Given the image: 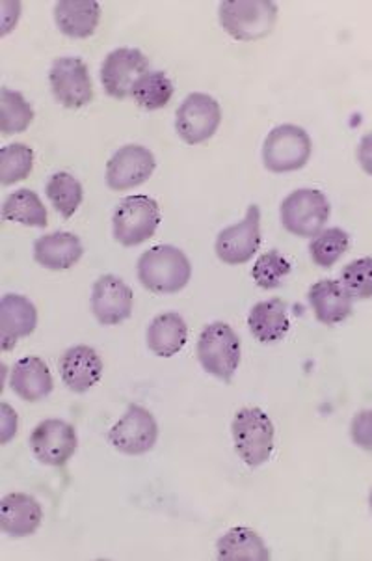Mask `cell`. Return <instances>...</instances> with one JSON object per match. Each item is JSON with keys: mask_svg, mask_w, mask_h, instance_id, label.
Segmentation results:
<instances>
[{"mask_svg": "<svg viewBox=\"0 0 372 561\" xmlns=\"http://www.w3.org/2000/svg\"><path fill=\"white\" fill-rule=\"evenodd\" d=\"M0 443L8 444L12 440L13 435H15V431H18V414L13 411L12 407L7 405V403H2L0 407Z\"/></svg>", "mask_w": 372, "mask_h": 561, "instance_id": "cell-35", "label": "cell"}, {"mask_svg": "<svg viewBox=\"0 0 372 561\" xmlns=\"http://www.w3.org/2000/svg\"><path fill=\"white\" fill-rule=\"evenodd\" d=\"M307 299L316 321L326 327L342 323L352 313L353 299L342 286L341 280L326 278V280L316 282L315 286H311Z\"/></svg>", "mask_w": 372, "mask_h": 561, "instance_id": "cell-19", "label": "cell"}, {"mask_svg": "<svg viewBox=\"0 0 372 561\" xmlns=\"http://www.w3.org/2000/svg\"><path fill=\"white\" fill-rule=\"evenodd\" d=\"M260 247V209L249 206L246 217L239 225L220 231L217 238V256L225 265H242L255 256Z\"/></svg>", "mask_w": 372, "mask_h": 561, "instance_id": "cell-13", "label": "cell"}, {"mask_svg": "<svg viewBox=\"0 0 372 561\" xmlns=\"http://www.w3.org/2000/svg\"><path fill=\"white\" fill-rule=\"evenodd\" d=\"M50 88L58 103L68 108H82L93 98L92 79L81 58L63 57L53 64L49 73Z\"/></svg>", "mask_w": 372, "mask_h": 561, "instance_id": "cell-14", "label": "cell"}, {"mask_svg": "<svg viewBox=\"0 0 372 561\" xmlns=\"http://www.w3.org/2000/svg\"><path fill=\"white\" fill-rule=\"evenodd\" d=\"M34 119V111L31 103L23 94L13 92L10 88H2L0 94V129L2 135L12 137L15 133H23Z\"/></svg>", "mask_w": 372, "mask_h": 561, "instance_id": "cell-29", "label": "cell"}, {"mask_svg": "<svg viewBox=\"0 0 372 561\" xmlns=\"http://www.w3.org/2000/svg\"><path fill=\"white\" fill-rule=\"evenodd\" d=\"M341 284L353 300L372 299V257H360L342 268Z\"/></svg>", "mask_w": 372, "mask_h": 561, "instance_id": "cell-33", "label": "cell"}, {"mask_svg": "<svg viewBox=\"0 0 372 561\" xmlns=\"http://www.w3.org/2000/svg\"><path fill=\"white\" fill-rule=\"evenodd\" d=\"M289 275H291V263L287 262L278 250H270L267 254L257 257L252 268L255 284L263 289H278Z\"/></svg>", "mask_w": 372, "mask_h": 561, "instance_id": "cell-32", "label": "cell"}, {"mask_svg": "<svg viewBox=\"0 0 372 561\" xmlns=\"http://www.w3.org/2000/svg\"><path fill=\"white\" fill-rule=\"evenodd\" d=\"M252 336L260 343L281 342L289 332V313L281 299L263 300L252 308L248 316Z\"/></svg>", "mask_w": 372, "mask_h": 561, "instance_id": "cell-23", "label": "cell"}, {"mask_svg": "<svg viewBox=\"0 0 372 561\" xmlns=\"http://www.w3.org/2000/svg\"><path fill=\"white\" fill-rule=\"evenodd\" d=\"M45 193L56 213L62 215V219H71L84 198L81 181L69 172H56L47 183Z\"/></svg>", "mask_w": 372, "mask_h": 561, "instance_id": "cell-27", "label": "cell"}, {"mask_svg": "<svg viewBox=\"0 0 372 561\" xmlns=\"http://www.w3.org/2000/svg\"><path fill=\"white\" fill-rule=\"evenodd\" d=\"M358 161H360L361 169L372 175V133L361 138L360 146H358Z\"/></svg>", "mask_w": 372, "mask_h": 561, "instance_id": "cell-36", "label": "cell"}, {"mask_svg": "<svg viewBox=\"0 0 372 561\" xmlns=\"http://www.w3.org/2000/svg\"><path fill=\"white\" fill-rule=\"evenodd\" d=\"M84 247L81 239L69 231H55L39 238L34 244V260L49 271H66L79 263Z\"/></svg>", "mask_w": 372, "mask_h": 561, "instance_id": "cell-21", "label": "cell"}, {"mask_svg": "<svg viewBox=\"0 0 372 561\" xmlns=\"http://www.w3.org/2000/svg\"><path fill=\"white\" fill-rule=\"evenodd\" d=\"M161 225V207L151 196H127L112 217L114 239L124 247H138L155 236Z\"/></svg>", "mask_w": 372, "mask_h": 561, "instance_id": "cell-5", "label": "cell"}, {"mask_svg": "<svg viewBox=\"0 0 372 561\" xmlns=\"http://www.w3.org/2000/svg\"><path fill=\"white\" fill-rule=\"evenodd\" d=\"M159 438V425L148 409L130 405L118 424L108 431V443L125 456H143Z\"/></svg>", "mask_w": 372, "mask_h": 561, "instance_id": "cell-9", "label": "cell"}, {"mask_svg": "<svg viewBox=\"0 0 372 561\" xmlns=\"http://www.w3.org/2000/svg\"><path fill=\"white\" fill-rule=\"evenodd\" d=\"M90 305L93 316L101 324L114 327L130 318L135 295L118 276L103 275L93 284Z\"/></svg>", "mask_w": 372, "mask_h": 561, "instance_id": "cell-15", "label": "cell"}, {"mask_svg": "<svg viewBox=\"0 0 372 561\" xmlns=\"http://www.w3.org/2000/svg\"><path fill=\"white\" fill-rule=\"evenodd\" d=\"M369 502H371V510H372V493H371V499H369Z\"/></svg>", "mask_w": 372, "mask_h": 561, "instance_id": "cell-37", "label": "cell"}, {"mask_svg": "<svg viewBox=\"0 0 372 561\" xmlns=\"http://www.w3.org/2000/svg\"><path fill=\"white\" fill-rule=\"evenodd\" d=\"M188 340V327L179 313L164 312L148 327V347L153 355L170 358L177 355Z\"/></svg>", "mask_w": 372, "mask_h": 561, "instance_id": "cell-24", "label": "cell"}, {"mask_svg": "<svg viewBox=\"0 0 372 561\" xmlns=\"http://www.w3.org/2000/svg\"><path fill=\"white\" fill-rule=\"evenodd\" d=\"M34 169V151L26 144H10L0 151V181L13 185L31 175Z\"/></svg>", "mask_w": 372, "mask_h": 561, "instance_id": "cell-31", "label": "cell"}, {"mask_svg": "<svg viewBox=\"0 0 372 561\" xmlns=\"http://www.w3.org/2000/svg\"><path fill=\"white\" fill-rule=\"evenodd\" d=\"M350 437L356 446H360L365 451H372V409L358 412L353 416Z\"/></svg>", "mask_w": 372, "mask_h": 561, "instance_id": "cell-34", "label": "cell"}, {"mask_svg": "<svg viewBox=\"0 0 372 561\" xmlns=\"http://www.w3.org/2000/svg\"><path fill=\"white\" fill-rule=\"evenodd\" d=\"M36 306L23 295L8 294L0 302V345L2 351H12L21 337L36 331Z\"/></svg>", "mask_w": 372, "mask_h": 561, "instance_id": "cell-17", "label": "cell"}, {"mask_svg": "<svg viewBox=\"0 0 372 561\" xmlns=\"http://www.w3.org/2000/svg\"><path fill=\"white\" fill-rule=\"evenodd\" d=\"M56 25L69 38H90L101 20L100 2L95 0H62L55 4Z\"/></svg>", "mask_w": 372, "mask_h": 561, "instance_id": "cell-22", "label": "cell"}, {"mask_svg": "<svg viewBox=\"0 0 372 561\" xmlns=\"http://www.w3.org/2000/svg\"><path fill=\"white\" fill-rule=\"evenodd\" d=\"M10 387L21 400L28 403L42 401L53 392L55 381L47 364L37 356H25L15 362L10 375Z\"/></svg>", "mask_w": 372, "mask_h": 561, "instance_id": "cell-20", "label": "cell"}, {"mask_svg": "<svg viewBox=\"0 0 372 561\" xmlns=\"http://www.w3.org/2000/svg\"><path fill=\"white\" fill-rule=\"evenodd\" d=\"M77 446V431L63 420H44L32 431V454L47 467H63L74 456Z\"/></svg>", "mask_w": 372, "mask_h": 561, "instance_id": "cell-11", "label": "cell"}, {"mask_svg": "<svg viewBox=\"0 0 372 561\" xmlns=\"http://www.w3.org/2000/svg\"><path fill=\"white\" fill-rule=\"evenodd\" d=\"M231 433L236 454L248 467H260L272 456L276 431L270 416L259 407H246L236 412Z\"/></svg>", "mask_w": 372, "mask_h": 561, "instance_id": "cell-2", "label": "cell"}, {"mask_svg": "<svg viewBox=\"0 0 372 561\" xmlns=\"http://www.w3.org/2000/svg\"><path fill=\"white\" fill-rule=\"evenodd\" d=\"M149 71V60L142 50L121 49L112 50L101 66V82L106 94L114 100H127L132 94V88L140 77Z\"/></svg>", "mask_w": 372, "mask_h": 561, "instance_id": "cell-10", "label": "cell"}, {"mask_svg": "<svg viewBox=\"0 0 372 561\" xmlns=\"http://www.w3.org/2000/svg\"><path fill=\"white\" fill-rule=\"evenodd\" d=\"M138 280L151 294H179L193 276L185 252L172 244H159L143 252L137 265Z\"/></svg>", "mask_w": 372, "mask_h": 561, "instance_id": "cell-1", "label": "cell"}, {"mask_svg": "<svg viewBox=\"0 0 372 561\" xmlns=\"http://www.w3.org/2000/svg\"><path fill=\"white\" fill-rule=\"evenodd\" d=\"M130 98L143 111H161L174 98V82L162 71H148L138 79Z\"/></svg>", "mask_w": 372, "mask_h": 561, "instance_id": "cell-28", "label": "cell"}, {"mask_svg": "<svg viewBox=\"0 0 372 561\" xmlns=\"http://www.w3.org/2000/svg\"><path fill=\"white\" fill-rule=\"evenodd\" d=\"M222 122V108L207 94H190L175 114V129L190 146L204 144L214 137Z\"/></svg>", "mask_w": 372, "mask_h": 561, "instance_id": "cell-8", "label": "cell"}, {"mask_svg": "<svg viewBox=\"0 0 372 561\" xmlns=\"http://www.w3.org/2000/svg\"><path fill=\"white\" fill-rule=\"evenodd\" d=\"M350 247V238L341 228H328L311 239L310 254L316 267L329 268L339 262Z\"/></svg>", "mask_w": 372, "mask_h": 561, "instance_id": "cell-30", "label": "cell"}, {"mask_svg": "<svg viewBox=\"0 0 372 561\" xmlns=\"http://www.w3.org/2000/svg\"><path fill=\"white\" fill-rule=\"evenodd\" d=\"M44 520V510L31 494H7L0 502V528L12 537H28Z\"/></svg>", "mask_w": 372, "mask_h": 561, "instance_id": "cell-18", "label": "cell"}, {"mask_svg": "<svg viewBox=\"0 0 372 561\" xmlns=\"http://www.w3.org/2000/svg\"><path fill=\"white\" fill-rule=\"evenodd\" d=\"M218 560L267 561L270 560L267 545L259 534L249 528H233L218 539Z\"/></svg>", "mask_w": 372, "mask_h": 561, "instance_id": "cell-25", "label": "cell"}, {"mask_svg": "<svg viewBox=\"0 0 372 561\" xmlns=\"http://www.w3.org/2000/svg\"><path fill=\"white\" fill-rule=\"evenodd\" d=\"M281 222L297 238H315L329 220V202L316 188H298L281 204Z\"/></svg>", "mask_w": 372, "mask_h": 561, "instance_id": "cell-7", "label": "cell"}, {"mask_svg": "<svg viewBox=\"0 0 372 561\" xmlns=\"http://www.w3.org/2000/svg\"><path fill=\"white\" fill-rule=\"evenodd\" d=\"M241 340L230 324L217 321L207 324L198 340V360L207 374L231 382L241 366Z\"/></svg>", "mask_w": 372, "mask_h": 561, "instance_id": "cell-3", "label": "cell"}, {"mask_svg": "<svg viewBox=\"0 0 372 561\" xmlns=\"http://www.w3.org/2000/svg\"><path fill=\"white\" fill-rule=\"evenodd\" d=\"M2 217L10 222L32 228H45L49 219L44 202L39 201V196L31 188H19L10 194L2 206Z\"/></svg>", "mask_w": 372, "mask_h": 561, "instance_id": "cell-26", "label": "cell"}, {"mask_svg": "<svg viewBox=\"0 0 372 561\" xmlns=\"http://www.w3.org/2000/svg\"><path fill=\"white\" fill-rule=\"evenodd\" d=\"M313 142L310 135L298 125H278L268 133L263 146V161L274 174H286L304 169L310 161Z\"/></svg>", "mask_w": 372, "mask_h": 561, "instance_id": "cell-6", "label": "cell"}, {"mask_svg": "<svg viewBox=\"0 0 372 561\" xmlns=\"http://www.w3.org/2000/svg\"><path fill=\"white\" fill-rule=\"evenodd\" d=\"M155 169V156L151 150L138 144H129L116 151L106 164V185L112 191H130L143 185Z\"/></svg>", "mask_w": 372, "mask_h": 561, "instance_id": "cell-12", "label": "cell"}, {"mask_svg": "<svg viewBox=\"0 0 372 561\" xmlns=\"http://www.w3.org/2000/svg\"><path fill=\"white\" fill-rule=\"evenodd\" d=\"M278 7L270 0H228L220 4V23L231 38L255 42L272 32Z\"/></svg>", "mask_w": 372, "mask_h": 561, "instance_id": "cell-4", "label": "cell"}, {"mask_svg": "<svg viewBox=\"0 0 372 561\" xmlns=\"http://www.w3.org/2000/svg\"><path fill=\"white\" fill-rule=\"evenodd\" d=\"M60 375L66 387L74 393H84L103 377V360L97 351L88 345L69 347L60 358Z\"/></svg>", "mask_w": 372, "mask_h": 561, "instance_id": "cell-16", "label": "cell"}]
</instances>
